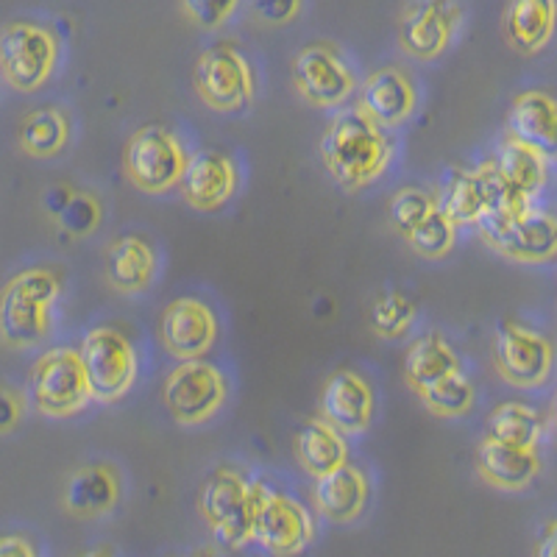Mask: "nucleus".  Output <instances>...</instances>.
Here are the masks:
<instances>
[{
  "instance_id": "nucleus-4",
  "label": "nucleus",
  "mask_w": 557,
  "mask_h": 557,
  "mask_svg": "<svg viewBox=\"0 0 557 557\" xmlns=\"http://www.w3.org/2000/svg\"><path fill=\"white\" fill-rule=\"evenodd\" d=\"M62 57L57 32L37 20H12L0 28V78L23 96L51 82Z\"/></svg>"
},
{
  "instance_id": "nucleus-30",
  "label": "nucleus",
  "mask_w": 557,
  "mask_h": 557,
  "mask_svg": "<svg viewBox=\"0 0 557 557\" xmlns=\"http://www.w3.org/2000/svg\"><path fill=\"white\" fill-rule=\"evenodd\" d=\"M544 430V416L524 401H502L487 416V437H496L502 444L539 449Z\"/></svg>"
},
{
  "instance_id": "nucleus-29",
  "label": "nucleus",
  "mask_w": 557,
  "mask_h": 557,
  "mask_svg": "<svg viewBox=\"0 0 557 557\" xmlns=\"http://www.w3.org/2000/svg\"><path fill=\"white\" fill-rule=\"evenodd\" d=\"M491 162H494L502 182L530 201H535V196L544 190L546 178H549V159L513 137L502 139V146L496 148Z\"/></svg>"
},
{
  "instance_id": "nucleus-3",
  "label": "nucleus",
  "mask_w": 557,
  "mask_h": 557,
  "mask_svg": "<svg viewBox=\"0 0 557 557\" xmlns=\"http://www.w3.org/2000/svg\"><path fill=\"white\" fill-rule=\"evenodd\" d=\"M262 482L248 480L235 466H218L203 480L198 494V513L203 516L215 541L226 549H246L253 544V516Z\"/></svg>"
},
{
  "instance_id": "nucleus-6",
  "label": "nucleus",
  "mask_w": 557,
  "mask_h": 557,
  "mask_svg": "<svg viewBox=\"0 0 557 557\" xmlns=\"http://www.w3.org/2000/svg\"><path fill=\"white\" fill-rule=\"evenodd\" d=\"M193 87L212 112H243L257 98V70L235 42H215L198 53Z\"/></svg>"
},
{
  "instance_id": "nucleus-10",
  "label": "nucleus",
  "mask_w": 557,
  "mask_h": 557,
  "mask_svg": "<svg viewBox=\"0 0 557 557\" xmlns=\"http://www.w3.org/2000/svg\"><path fill=\"white\" fill-rule=\"evenodd\" d=\"M480 237L499 257L527 265H541L557 257V212L530 203L507 218H482Z\"/></svg>"
},
{
  "instance_id": "nucleus-20",
  "label": "nucleus",
  "mask_w": 557,
  "mask_h": 557,
  "mask_svg": "<svg viewBox=\"0 0 557 557\" xmlns=\"http://www.w3.org/2000/svg\"><path fill=\"white\" fill-rule=\"evenodd\" d=\"M103 273H107L109 287L121 296H143L157 285V246L143 235L114 237L103 257Z\"/></svg>"
},
{
  "instance_id": "nucleus-8",
  "label": "nucleus",
  "mask_w": 557,
  "mask_h": 557,
  "mask_svg": "<svg viewBox=\"0 0 557 557\" xmlns=\"http://www.w3.org/2000/svg\"><path fill=\"white\" fill-rule=\"evenodd\" d=\"M78 355L87 371L92 401L114 405L126 399L139 374L137 348L126 332L117 326H92L84 332Z\"/></svg>"
},
{
  "instance_id": "nucleus-1",
  "label": "nucleus",
  "mask_w": 557,
  "mask_h": 557,
  "mask_svg": "<svg viewBox=\"0 0 557 557\" xmlns=\"http://www.w3.org/2000/svg\"><path fill=\"white\" fill-rule=\"evenodd\" d=\"M393 157H396L393 132L371 121L360 107L341 109L321 137L323 168L346 193H362L380 182Z\"/></svg>"
},
{
  "instance_id": "nucleus-35",
  "label": "nucleus",
  "mask_w": 557,
  "mask_h": 557,
  "mask_svg": "<svg viewBox=\"0 0 557 557\" xmlns=\"http://www.w3.org/2000/svg\"><path fill=\"white\" fill-rule=\"evenodd\" d=\"M435 209H437L435 193L424 190V187H401V190L391 198L387 215H391L393 228H396L401 237H407L412 228L424 221L430 212H435Z\"/></svg>"
},
{
  "instance_id": "nucleus-21",
  "label": "nucleus",
  "mask_w": 557,
  "mask_h": 557,
  "mask_svg": "<svg viewBox=\"0 0 557 557\" xmlns=\"http://www.w3.org/2000/svg\"><path fill=\"white\" fill-rule=\"evenodd\" d=\"M371 502V480L355 462H346L332 474H323L312 487V505L321 519L332 524H351L366 513Z\"/></svg>"
},
{
  "instance_id": "nucleus-40",
  "label": "nucleus",
  "mask_w": 557,
  "mask_h": 557,
  "mask_svg": "<svg viewBox=\"0 0 557 557\" xmlns=\"http://www.w3.org/2000/svg\"><path fill=\"white\" fill-rule=\"evenodd\" d=\"M73 193H76V187H73V184H64V182L48 187V190H45V198H42L45 212H48L51 218H57L59 212H62L64 203L70 201V196H73Z\"/></svg>"
},
{
  "instance_id": "nucleus-23",
  "label": "nucleus",
  "mask_w": 557,
  "mask_h": 557,
  "mask_svg": "<svg viewBox=\"0 0 557 557\" xmlns=\"http://www.w3.org/2000/svg\"><path fill=\"white\" fill-rule=\"evenodd\" d=\"M476 474L496 491H524L541 474L539 449L502 444L496 437H482L476 446Z\"/></svg>"
},
{
  "instance_id": "nucleus-32",
  "label": "nucleus",
  "mask_w": 557,
  "mask_h": 557,
  "mask_svg": "<svg viewBox=\"0 0 557 557\" xmlns=\"http://www.w3.org/2000/svg\"><path fill=\"white\" fill-rule=\"evenodd\" d=\"M418 321V307L407 293L401 290H385L376 296L374 307H371V330L380 335L382 341H401L412 332Z\"/></svg>"
},
{
  "instance_id": "nucleus-24",
  "label": "nucleus",
  "mask_w": 557,
  "mask_h": 557,
  "mask_svg": "<svg viewBox=\"0 0 557 557\" xmlns=\"http://www.w3.org/2000/svg\"><path fill=\"white\" fill-rule=\"evenodd\" d=\"M502 32L513 51L535 57L557 32V0H507Z\"/></svg>"
},
{
  "instance_id": "nucleus-38",
  "label": "nucleus",
  "mask_w": 557,
  "mask_h": 557,
  "mask_svg": "<svg viewBox=\"0 0 557 557\" xmlns=\"http://www.w3.org/2000/svg\"><path fill=\"white\" fill-rule=\"evenodd\" d=\"M28 412V396L14 385H0V435H12Z\"/></svg>"
},
{
  "instance_id": "nucleus-43",
  "label": "nucleus",
  "mask_w": 557,
  "mask_h": 557,
  "mask_svg": "<svg viewBox=\"0 0 557 557\" xmlns=\"http://www.w3.org/2000/svg\"><path fill=\"white\" fill-rule=\"evenodd\" d=\"M184 557H218V549L215 546H198V549H193L190 555Z\"/></svg>"
},
{
  "instance_id": "nucleus-12",
  "label": "nucleus",
  "mask_w": 557,
  "mask_h": 557,
  "mask_svg": "<svg viewBox=\"0 0 557 557\" xmlns=\"http://www.w3.org/2000/svg\"><path fill=\"white\" fill-rule=\"evenodd\" d=\"M315 541V521L310 510L285 491L262 482L257 516H253V544L271 557H298Z\"/></svg>"
},
{
  "instance_id": "nucleus-13",
  "label": "nucleus",
  "mask_w": 557,
  "mask_h": 557,
  "mask_svg": "<svg viewBox=\"0 0 557 557\" xmlns=\"http://www.w3.org/2000/svg\"><path fill=\"white\" fill-rule=\"evenodd\" d=\"M557 348L541 332L519 321H502L494 337V366L502 380L513 387H541L555 371Z\"/></svg>"
},
{
  "instance_id": "nucleus-17",
  "label": "nucleus",
  "mask_w": 557,
  "mask_h": 557,
  "mask_svg": "<svg viewBox=\"0 0 557 557\" xmlns=\"http://www.w3.org/2000/svg\"><path fill=\"white\" fill-rule=\"evenodd\" d=\"M323 421H330L343 435H362L371 430L376 416V393L371 382L351 368H337L321 391Z\"/></svg>"
},
{
  "instance_id": "nucleus-15",
  "label": "nucleus",
  "mask_w": 557,
  "mask_h": 557,
  "mask_svg": "<svg viewBox=\"0 0 557 557\" xmlns=\"http://www.w3.org/2000/svg\"><path fill=\"white\" fill-rule=\"evenodd\" d=\"M221 326L215 310L201 298L182 296L165 307L159 318V341L173 360H201L215 348Z\"/></svg>"
},
{
  "instance_id": "nucleus-14",
  "label": "nucleus",
  "mask_w": 557,
  "mask_h": 557,
  "mask_svg": "<svg viewBox=\"0 0 557 557\" xmlns=\"http://www.w3.org/2000/svg\"><path fill=\"white\" fill-rule=\"evenodd\" d=\"M460 0H410L399 14V45L418 62H435L455 42L462 26Z\"/></svg>"
},
{
  "instance_id": "nucleus-11",
  "label": "nucleus",
  "mask_w": 557,
  "mask_h": 557,
  "mask_svg": "<svg viewBox=\"0 0 557 557\" xmlns=\"http://www.w3.org/2000/svg\"><path fill=\"white\" fill-rule=\"evenodd\" d=\"M293 87L312 109H341L357 92V73L335 42L318 39L293 59Z\"/></svg>"
},
{
  "instance_id": "nucleus-27",
  "label": "nucleus",
  "mask_w": 557,
  "mask_h": 557,
  "mask_svg": "<svg viewBox=\"0 0 557 557\" xmlns=\"http://www.w3.org/2000/svg\"><path fill=\"white\" fill-rule=\"evenodd\" d=\"M401 371H405L407 387L412 393H421L424 387L435 385L437 380L462 371V362L455 348H451V343L441 332H426V335L416 337L407 346Z\"/></svg>"
},
{
  "instance_id": "nucleus-18",
  "label": "nucleus",
  "mask_w": 557,
  "mask_h": 557,
  "mask_svg": "<svg viewBox=\"0 0 557 557\" xmlns=\"http://www.w3.org/2000/svg\"><path fill=\"white\" fill-rule=\"evenodd\" d=\"M123 499V474L109 460H96L78 466L64 480L62 507L73 519H103L121 505Z\"/></svg>"
},
{
  "instance_id": "nucleus-34",
  "label": "nucleus",
  "mask_w": 557,
  "mask_h": 557,
  "mask_svg": "<svg viewBox=\"0 0 557 557\" xmlns=\"http://www.w3.org/2000/svg\"><path fill=\"white\" fill-rule=\"evenodd\" d=\"M57 226L62 235L73 237V240H84V237L96 235L103 223V203L96 193L78 190L70 196V201L64 203L62 212L57 218Z\"/></svg>"
},
{
  "instance_id": "nucleus-39",
  "label": "nucleus",
  "mask_w": 557,
  "mask_h": 557,
  "mask_svg": "<svg viewBox=\"0 0 557 557\" xmlns=\"http://www.w3.org/2000/svg\"><path fill=\"white\" fill-rule=\"evenodd\" d=\"M0 557H39V549L23 532H7L0 535Z\"/></svg>"
},
{
  "instance_id": "nucleus-36",
  "label": "nucleus",
  "mask_w": 557,
  "mask_h": 557,
  "mask_svg": "<svg viewBox=\"0 0 557 557\" xmlns=\"http://www.w3.org/2000/svg\"><path fill=\"white\" fill-rule=\"evenodd\" d=\"M184 17L201 32H218L235 17L243 0H178Z\"/></svg>"
},
{
  "instance_id": "nucleus-5",
  "label": "nucleus",
  "mask_w": 557,
  "mask_h": 557,
  "mask_svg": "<svg viewBox=\"0 0 557 557\" xmlns=\"http://www.w3.org/2000/svg\"><path fill=\"white\" fill-rule=\"evenodd\" d=\"M190 151L173 128L143 126L126 139L123 173L146 196H165L182 184Z\"/></svg>"
},
{
  "instance_id": "nucleus-19",
  "label": "nucleus",
  "mask_w": 557,
  "mask_h": 557,
  "mask_svg": "<svg viewBox=\"0 0 557 557\" xmlns=\"http://www.w3.org/2000/svg\"><path fill=\"white\" fill-rule=\"evenodd\" d=\"M357 107L385 128H399L418 112V84L401 64H385L362 82Z\"/></svg>"
},
{
  "instance_id": "nucleus-25",
  "label": "nucleus",
  "mask_w": 557,
  "mask_h": 557,
  "mask_svg": "<svg viewBox=\"0 0 557 557\" xmlns=\"http://www.w3.org/2000/svg\"><path fill=\"white\" fill-rule=\"evenodd\" d=\"M73 139V117L59 103H45L23 114L17 126L20 151L32 159H57Z\"/></svg>"
},
{
  "instance_id": "nucleus-9",
  "label": "nucleus",
  "mask_w": 557,
  "mask_h": 557,
  "mask_svg": "<svg viewBox=\"0 0 557 557\" xmlns=\"http://www.w3.org/2000/svg\"><path fill=\"white\" fill-rule=\"evenodd\" d=\"M228 401V376L215 362L184 360L165 376L162 405L178 426H203Z\"/></svg>"
},
{
  "instance_id": "nucleus-37",
  "label": "nucleus",
  "mask_w": 557,
  "mask_h": 557,
  "mask_svg": "<svg viewBox=\"0 0 557 557\" xmlns=\"http://www.w3.org/2000/svg\"><path fill=\"white\" fill-rule=\"evenodd\" d=\"M305 0H251L253 20H260L262 26H287L301 14Z\"/></svg>"
},
{
  "instance_id": "nucleus-7",
  "label": "nucleus",
  "mask_w": 557,
  "mask_h": 557,
  "mask_svg": "<svg viewBox=\"0 0 557 557\" xmlns=\"http://www.w3.org/2000/svg\"><path fill=\"white\" fill-rule=\"evenodd\" d=\"M28 396L45 418H73L92 401L87 371L78 348H48L34 360L28 376Z\"/></svg>"
},
{
  "instance_id": "nucleus-2",
  "label": "nucleus",
  "mask_w": 557,
  "mask_h": 557,
  "mask_svg": "<svg viewBox=\"0 0 557 557\" xmlns=\"http://www.w3.org/2000/svg\"><path fill=\"white\" fill-rule=\"evenodd\" d=\"M64 282L57 268L34 265L14 273L0 290V346H42L57 326V307L62 301Z\"/></svg>"
},
{
  "instance_id": "nucleus-26",
  "label": "nucleus",
  "mask_w": 557,
  "mask_h": 557,
  "mask_svg": "<svg viewBox=\"0 0 557 557\" xmlns=\"http://www.w3.org/2000/svg\"><path fill=\"white\" fill-rule=\"evenodd\" d=\"M293 449H296L298 466L318 480L323 474H332L335 469L346 466L348 462V441L341 430L323 421L321 416L310 418L301 430L296 432V441H293Z\"/></svg>"
},
{
  "instance_id": "nucleus-28",
  "label": "nucleus",
  "mask_w": 557,
  "mask_h": 557,
  "mask_svg": "<svg viewBox=\"0 0 557 557\" xmlns=\"http://www.w3.org/2000/svg\"><path fill=\"white\" fill-rule=\"evenodd\" d=\"M491 203V176L487 159L471 171H455L446 182L444 193L437 196V207L444 209L449 221L460 226H476Z\"/></svg>"
},
{
  "instance_id": "nucleus-44",
  "label": "nucleus",
  "mask_w": 557,
  "mask_h": 557,
  "mask_svg": "<svg viewBox=\"0 0 557 557\" xmlns=\"http://www.w3.org/2000/svg\"><path fill=\"white\" fill-rule=\"evenodd\" d=\"M549 418H552V426H555V432H557V391H555V396H552V407H549Z\"/></svg>"
},
{
  "instance_id": "nucleus-41",
  "label": "nucleus",
  "mask_w": 557,
  "mask_h": 557,
  "mask_svg": "<svg viewBox=\"0 0 557 557\" xmlns=\"http://www.w3.org/2000/svg\"><path fill=\"white\" fill-rule=\"evenodd\" d=\"M535 557H557V519L546 521L541 530L539 544H535Z\"/></svg>"
},
{
  "instance_id": "nucleus-22",
  "label": "nucleus",
  "mask_w": 557,
  "mask_h": 557,
  "mask_svg": "<svg viewBox=\"0 0 557 557\" xmlns=\"http://www.w3.org/2000/svg\"><path fill=\"white\" fill-rule=\"evenodd\" d=\"M507 137L521 139L530 148L557 159V98L546 89H524L507 112Z\"/></svg>"
},
{
  "instance_id": "nucleus-31",
  "label": "nucleus",
  "mask_w": 557,
  "mask_h": 557,
  "mask_svg": "<svg viewBox=\"0 0 557 557\" xmlns=\"http://www.w3.org/2000/svg\"><path fill=\"white\" fill-rule=\"evenodd\" d=\"M416 396L421 399V405L437 418L469 416V412L474 410V401H476L474 382L462 374V371L444 376V380H437L435 385L424 387V391L416 393Z\"/></svg>"
},
{
  "instance_id": "nucleus-33",
  "label": "nucleus",
  "mask_w": 557,
  "mask_h": 557,
  "mask_svg": "<svg viewBox=\"0 0 557 557\" xmlns=\"http://www.w3.org/2000/svg\"><path fill=\"white\" fill-rule=\"evenodd\" d=\"M405 240L418 257H424V260H444L457 246V226L449 221L444 209L437 207L435 212H430L424 221L412 228Z\"/></svg>"
},
{
  "instance_id": "nucleus-42",
  "label": "nucleus",
  "mask_w": 557,
  "mask_h": 557,
  "mask_svg": "<svg viewBox=\"0 0 557 557\" xmlns=\"http://www.w3.org/2000/svg\"><path fill=\"white\" fill-rule=\"evenodd\" d=\"M78 557H114V549L109 544H101V546H92V549H87Z\"/></svg>"
},
{
  "instance_id": "nucleus-16",
  "label": "nucleus",
  "mask_w": 557,
  "mask_h": 557,
  "mask_svg": "<svg viewBox=\"0 0 557 557\" xmlns=\"http://www.w3.org/2000/svg\"><path fill=\"white\" fill-rule=\"evenodd\" d=\"M178 190L196 212H221L240 190V168L226 151L203 148L190 153Z\"/></svg>"
}]
</instances>
